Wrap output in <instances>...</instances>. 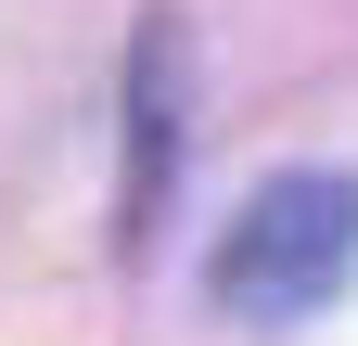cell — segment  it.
Wrapping results in <instances>:
<instances>
[{
    "label": "cell",
    "mask_w": 358,
    "mask_h": 346,
    "mask_svg": "<svg viewBox=\"0 0 358 346\" xmlns=\"http://www.w3.org/2000/svg\"><path fill=\"white\" fill-rule=\"evenodd\" d=\"M205 282H217V308L256 321V333L320 321L358 282V180L345 167H282V180H256L231 205V231H217V270Z\"/></svg>",
    "instance_id": "6da1fadb"
},
{
    "label": "cell",
    "mask_w": 358,
    "mask_h": 346,
    "mask_svg": "<svg viewBox=\"0 0 358 346\" xmlns=\"http://www.w3.org/2000/svg\"><path fill=\"white\" fill-rule=\"evenodd\" d=\"M166 167H179V26H141V52H128V193H115V244L128 256L154 244Z\"/></svg>",
    "instance_id": "7a4b0ae2"
}]
</instances>
